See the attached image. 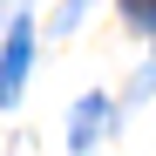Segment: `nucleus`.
Returning a JSON list of instances; mask_svg holds the SVG:
<instances>
[{"instance_id": "7ed1b4c3", "label": "nucleus", "mask_w": 156, "mask_h": 156, "mask_svg": "<svg viewBox=\"0 0 156 156\" xmlns=\"http://www.w3.org/2000/svg\"><path fill=\"white\" fill-rule=\"evenodd\" d=\"M122 14H129L136 34H156V0H122Z\"/></svg>"}, {"instance_id": "f257e3e1", "label": "nucleus", "mask_w": 156, "mask_h": 156, "mask_svg": "<svg viewBox=\"0 0 156 156\" xmlns=\"http://www.w3.org/2000/svg\"><path fill=\"white\" fill-rule=\"evenodd\" d=\"M27 61H34V20H14V27H7V48H0V109L20 102Z\"/></svg>"}, {"instance_id": "f03ea898", "label": "nucleus", "mask_w": 156, "mask_h": 156, "mask_svg": "<svg viewBox=\"0 0 156 156\" xmlns=\"http://www.w3.org/2000/svg\"><path fill=\"white\" fill-rule=\"evenodd\" d=\"M109 115H115V109H109L102 95H82V102H75V115H68V143H75V149H88L102 129H109Z\"/></svg>"}]
</instances>
